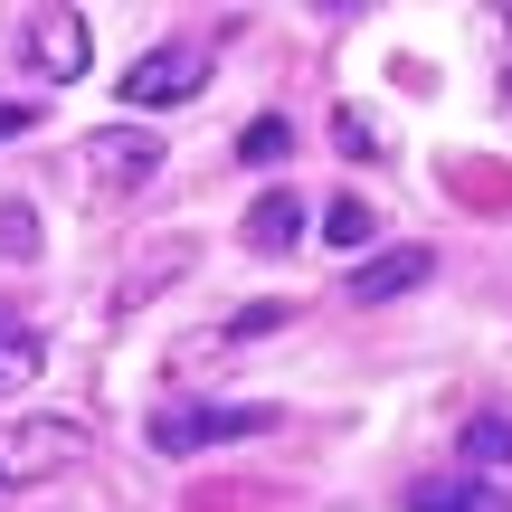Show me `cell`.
<instances>
[{"mask_svg":"<svg viewBox=\"0 0 512 512\" xmlns=\"http://www.w3.org/2000/svg\"><path fill=\"white\" fill-rule=\"evenodd\" d=\"M86 418H0V494H19V484H48V475H67L76 456H86Z\"/></svg>","mask_w":512,"mask_h":512,"instance_id":"1","label":"cell"},{"mask_svg":"<svg viewBox=\"0 0 512 512\" xmlns=\"http://www.w3.org/2000/svg\"><path fill=\"white\" fill-rule=\"evenodd\" d=\"M200 86H209V38H162V48H143L124 67V114H162Z\"/></svg>","mask_w":512,"mask_h":512,"instance_id":"2","label":"cell"},{"mask_svg":"<svg viewBox=\"0 0 512 512\" xmlns=\"http://www.w3.org/2000/svg\"><path fill=\"white\" fill-rule=\"evenodd\" d=\"M76 171H86L95 190H143L152 171H162V133L152 124H105L76 143Z\"/></svg>","mask_w":512,"mask_h":512,"instance_id":"3","label":"cell"},{"mask_svg":"<svg viewBox=\"0 0 512 512\" xmlns=\"http://www.w3.org/2000/svg\"><path fill=\"white\" fill-rule=\"evenodd\" d=\"M19 57H29V76H57V86H76L86 76V10H29V29H19Z\"/></svg>","mask_w":512,"mask_h":512,"instance_id":"4","label":"cell"},{"mask_svg":"<svg viewBox=\"0 0 512 512\" xmlns=\"http://www.w3.org/2000/svg\"><path fill=\"white\" fill-rule=\"evenodd\" d=\"M275 408H162L152 418V446L162 456H190V446H219V437H256Z\"/></svg>","mask_w":512,"mask_h":512,"instance_id":"5","label":"cell"},{"mask_svg":"<svg viewBox=\"0 0 512 512\" xmlns=\"http://www.w3.org/2000/svg\"><path fill=\"white\" fill-rule=\"evenodd\" d=\"M437 275V247H380L370 266H351V304H389V294H418Z\"/></svg>","mask_w":512,"mask_h":512,"instance_id":"6","label":"cell"},{"mask_svg":"<svg viewBox=\"0 0 512 512\" xmlns=\"http://www.w3.org/2000/svg\"><path fill=\"white\" fill-rule=\"evenodd\" d=\"M408 512H512V484H484V475H437L408 494Z\"/></svg>","mask_w":512,"mask_h":512,"instance_id":"7","label":"cell"},{"mask_svg":"<svg viewBox=\"0 0 512 512\" xmlns=\"http://www.w3.org/2000/svg\"><path fill=\"white\" fill-rule=\"evenodd\" d=\"M294 238H304V209H294V190H266V200L247 209V247L275 256V247H294Z\"/></svg>","mask_w":512,"mask_h":512,"instance_id":"8","label":"cell"},{"mask_svg":"<svg viewBox=\"0 0 512 512\" xmlns=\"http://www.w3.org/2000/svg\"><path fill=\"white\" fill-rule=\"evenodd\" d=\"M323 238L332 247H370V200H332L323 209Z\"/></svg>","mask_w":512,"mask_h":512,"instance_id":"9","label":"cell"},{"mask_svg":"<svg viewBox=\"0 0 512 512\" xmlns=\"http://www.w3.org/2000/svg\"><path fill=\"white\" fill-rule=\"evenodd\" d=\"M465 456L475 465H512V418H475L465 427Z\"/></svg>","mask_w":512,"mask_h":512,"instance_id":"10","label":"cell"},{"mask_svg":"<svg viewBox=\"0 0 512 512\" xmlns=\"http://www.w3.org/2000/svg\"><path fill=\"white\" fill-rule=\"evenodd\" d=\"M238 152H247V162H275V152H285V114H266V124H247V133H238Z\"/></svg>","mask_w":512,"mask_h":512,"instance_id":"11","label":"cell"},{"mask_svg":"<svg viewBox=\"0 0 512 512\" xmlns=\"http://www.w3.org/2000/svg\"><path fill=\"white\" fill-rule=\"evenodd\" d=\"M275 323H285V304H247L238 323H228V342H256V332H275Z\"/></svg>","mask_w":512,"mask_h":512,"instance_id":"12","label":"cell"},{"mask_svg":"<svg viewBox=\"0 0 512 512\" xmlns=\"http://www.w3.org/2000/svg\"><path fill=\"white\" fill-rule=\"evenodd\" d=\"M332 143H342V152H361V162H370V152H380V133H370L361 114H342V124H332Z\"/></svg>","mask_w":512,"mask_h":512,"instance_id":"13","label":"cell"},{"mask_svg":"<svg viewBox=\"0 0 512 512\" xmlns=\"http://www.w3.org/2000/svg\"><path fill=\"white\" fill-rule=\"evenodd\" d=\"M29 370H38V342H10V351H0V389H19Z\"/></svg>","mask_w":512,"mask_h":512,"instance_id":"14","label":"cell"},{"mask_svg":"<svg viewBox=\"0 0 512 512\" xmlns=\"http://www.w3.org/2000/svg\"><path fill=\"white\" fill-rule=\"evenodd\" d=\"M10 342H29V323H19V313L0 304V351H10Z\"/></svg>","mask_w":512,"mask_h":512,"instance_id":"15","label":"cell"},{"mask_svg":"<svg viewBox=\"0 0 512 512\" xmlns=\"http://www.w3.org/2000/svg\"><path fill=\"white\" fill-rule=\"evenodd\" d=\"M10 133H29V105H0V143H10Z\"/></svg>","mask_w":512,"mask_h":512,"instance_id":"16","label":"cell"},{"mask_svg":"<svg viewBox=\"0 0 512 512\" xmlns=\"http://www.w3.org/2000/svg\"><path fill=\"white\" fill-rule=\"evenodd\" d=\"M503 114H512V76H503Z\"/></svg>","mask_w":512,"mask_h":512,"instance_id":"17","label":"cell"}]
</instances>
